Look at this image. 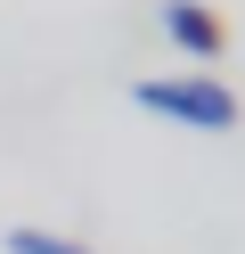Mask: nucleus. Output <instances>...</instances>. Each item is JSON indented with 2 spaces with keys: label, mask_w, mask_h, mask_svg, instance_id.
<instances>
[{
  "label": "nucleus",
  "mask_w": 245,
  "mask_h": 254,
  "mask_svg": "<svg viewBox=\"0 0 245 254\" xmlns=\"http://www.w3.org/2000/svg\"><path fill=\"white\" fill-rule=\"evenodd\" d=\"M131 107H147V115H163V123H188V131H237V99H229V82H212V74L131 82Z\"/></svg>",
  "instance_id": "nucleus-1"
},
{
  "label": "nucleus",
  "mask_w": 245,
  "mask_h": 254,
  "mask_svg": "<svg viewBox=\"0 0 245 254\" xmlns=\"http://www.w3.org/2000/svg\"><path fill=\"white\" fill-rule=\"evenodd\" d=\"M155 25H163V41H172L180 58H196V66H212V58L229 50V25L212 17L204 0H163V8H155Z\"/></svg>",
  "instance_id": "nucleus-2"
},
{
  "label": "nucleus",
  "mask_w": 245,
  "mask_h": 254,
  "mask_svg": "<svg viewBox=\"0 0 245 254\" xmlns=\"http://www.w3.org/2000/svg\"><path fill=\"white\" fill-rule=\"evenodd\" d=\"M8 254H90V246H74L57 230H8Z\"/></svg>",
  "instance_id": "nucleus-3"
}]
</instances>
